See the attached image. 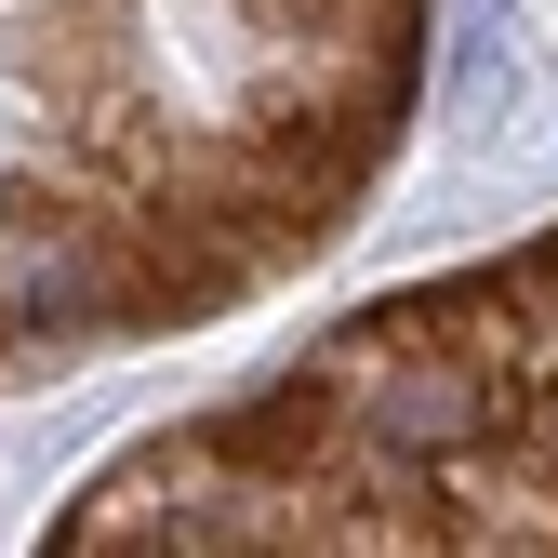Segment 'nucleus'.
<instances>
[{
  "label": "nucleus",
  "mask_w": 558,
  "mask_h": 558,
  "mask_svg": "<svg viewBox=\"0 0 558 558\" xmlns=\"http://www.w3.org/2000/svg\"><path fill=\"white\" fill-rule=\"evenodd\" d=\"M412 94L426 0H0V386L279 293Z\"/></svg>",
  "instance_id": "f257e3e1"
},
{
  "label": "nucleus",
  "mask_w": 558,
  "mask_h": 558,
  "mask_svg": "<svg viewBox=\"0 0 558 558\" xmlns=\"http://www.w3.org/2000/svg\"><path fill=\"white\" fill-rule=\"evenodd\" d=\"M53 545L227 558H558V240L332 319L306 360L120 452Z\"/></svg>",
  "instance_id": "f03ea898"
}]
</instances>
